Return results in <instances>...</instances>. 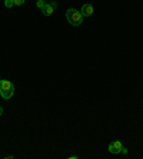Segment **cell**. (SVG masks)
Segmentation results:
<instances>
[{
    "label": "cell",
    "mask_w": 143,
    "mask_h": 159,
    "mask_svg": "<svg viewBox=\"0 0 143 159\" xmlns=\"http://www.w3.org/2000/svg\"><path fill=\"white\" fill-rule=\"evenodd\" d=\"M15 95V86L10 80L0 79V96L3 99H10Z\"/></svg>",
    "instance_id": "6da1fadb"
},
{
    "label": "cell",
    "mask_w": 143,
    "mask_h": 159,
    "mask_svg": "<svg viewBox=\"0 0 143 159\" xmlns=\"http://www.w3.org/2000/svg\"><path fill=\"white\" fill-rule=\"evenodd\" d=\"M66 19L72 26H79L82 23V20H83V16H82V13L79 10H76V9H69V10L66 11Z\"/></svg>",
    "instance_id": "7a4b0ae2"
},
{
    "label": "cell",
    "mask_w": 143,
    "mask_h": 159,
    "mask_svg": "<svg viewBox=\"0 0 143 159\" xmlns=\"http://www.w3.org/2000/svg\"><path fill=\"white\" fill-rule=\"evenodd\" d=\"M122 148H123V145H122L120 141H114L109 145V152L110 153H120L122 152Z\"/></svg>",
    "instance_id": "3957f363"
},
{
    "label": "cell",
    "mask_w": 143,
    "mask_h": 159,
    "mask_svg": "<svg viewBox=\"0 0 143 159\" xmlns=\"http://www.w3.org/2000/svg\"><path fill=\"white\" fill-rule=\"evenodd\" d=\"M93 6L92 4H83L82 6V9H80V13H82V16L83 17H89V16H92L93 15Z\"/></svg>",
    "instance_id": "277c9868"
},
{
    "label": "cell",
    "mask_w": 143,
    "mask_h": 159,
    "mask_svg": "<svg viewBox=\"0 0 143 159\" xmlns=\"http://www.w3.org/2000/svg\"><path fill=\"white\" fill-rule=\"evenodd\" d=\"M42 11H43L44 16H51L53 15V11H55V7H53L50 3H46L44 4V7L42 9Z\"/></svg>",
    "instance_id": "5b68a950"
},
{
    "label": "cell",
    "mask_w": 143,
    "mask_h": 159,
    "mask_svg": "<svg viewBox=\"0 0 143 159\" xmlns=\"http://www.w3.org/2000/svg\"><path fill=\"white\" fill-rule=\"evenodd\" d=\"M46 3H47L46 0H37V2H36V6H37V7H39V9H40V10H42V9L44 7V4H46Z\"/></svg>",
    "instance_id": "8992f818"
},
{
    "label": "cell",
    "mask_w": 143,
    "mask_h": 159,
    "mask_svg": "<svg viewBox=\"0 0 143 159\" xmlns=\"http://www.w3.org/2000/svg\"><path fill=\"white\" fill-rule=\"evenodd\" d=\"M4 6L7 9H10L11 6H15V2H13V0H4Z\"/></svg>",
    "instance_id": "52a82bcc"
},
{
    "label": "cell",
    "mask_w": 143,
    "mask_h": 159,
    "mask_svg": "<svg viewBox=\"0 0 143 159\" xmlns=\"http://www.w3.org/2000/svg\"><path fill=\"white\" fill-rule=\"evenodd\" d=\"M15 2V6H22V4H25L26 0H13Z\"/></svg>",
    "instance_id": "ba28073f"
},
{
    "label": "cell",
    "mask_w": 143,
    "mask_h": 159,
    "mask_svg": "<svg viewBox=\"0 0 143 159\" xmlns=\"http://www.w3.org/2000/svg\"><path fill=\"white\" fill-rule=\"evenodd\" d=\"M120 153H123V155H127V148H125V146H123V148H122V152Z\"/></svg>",
    "instance_id": "9c48e42d"
},
{
    "label": "cell",
    "mask_w": 143,
    "mask_h": 159,
    "mask_svg": "<svg viewBox=\"0 0 143 159\" xmlns=\"http://www.w3.org/2000/svg\"><path fill=\"white\" fill-rule=\"evenodd\" d=\"M50 4H51V6H53V7H57V3H56V2H50Z\"/></svg>",
    "instance_id": "30bf717a"
},
{
    "label": "cell",
    "mask_w": 143,
    "mask_h": 159,
    "mask_svg": "<svg viewBox=\"0 0 143 159\" xmlns=\"http://www.w3.org/2000/svg\"><path fill=\"white\" fill-rule=\"evenodd\" d=\"M2 115H3V107L0 106V116H2Z\"/></svg>",
    "instance_id": "8fae6325"
}]
</instances>
